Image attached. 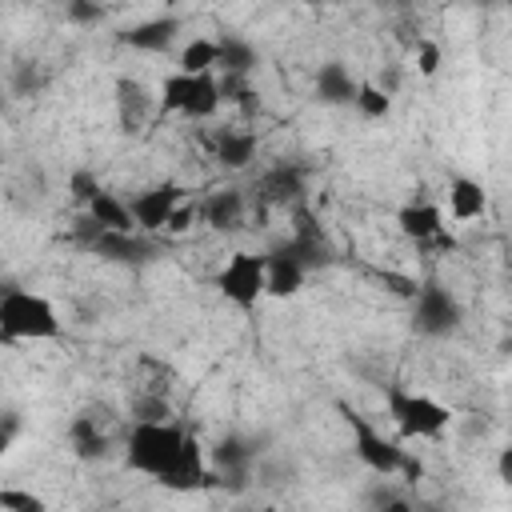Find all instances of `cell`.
<instances>
[{
  "label": "cell",
  "mask_w": 512,
  "mask_h": 512,
  "mask_svg": "<svg viewBox=\"0 0 512 512\" xmlns=\"http://www.w3.org/2000/svg\"><path fill=\"white\" fill-rule=\"evenodd\" d=\"M216 288L240 312H252L264 296V252H232L216 276Z\"/></svg>",
  "instance_id": "4"
},
{
  "label": "cell",
  "mask_w": 512,
  "mask_h": 512,
  "mask_svg": "<svg viewBox=\"0 0 512 512\" xmlns=\"http://www.w3.org/2000/svg\"><path fill=\"white\" fill-rule=\"evenodd\" d=\"M396 224H400V232H404L408 240L428 244V240H436V236L444 232V212H440L436 204H428V200H412V204H404V208L396 212Z\"/></svg>",
  "instance_id": "13"
},
{
  "label": "cell",
  "mask_w": 512,
  "mask_h": 512,
  "mask_svg": "<svg viewBox=\"0 0 512 512\" xmlns=\"http://www.w3.org/2000/svg\"><path fill=\"white\" fill-rule=\"evenodd\" d=\"M0 336L8 340H52L60 336V316L48 296L28 288H0Z\"/></svg>",
  "instance_id": "2"
},
{
  "label": "cell",
  "mask_w": 512,
  "mask_h": 512,
  "mask_svg": "<svg viewBox=\"0 0 512 512\" xmlns=\"http://www.w3.org/2000/svg\"><path fill=\"white\" fill-rule=\"evenodd\" d=\"M200 216H204L208 228H216V232H232V228L240 224V216H244V196H240L236 188L212 192V196L200 204Z\"/></svg>",
  "instance_id": "16"
},
{
  "label": "cell",
  "mask_w": 512,
  "mask_h": 512,
  "mask_svg": "<svg viewBox=\"0 0 512 512\" xmlns=\"http://www.w3.org/2000/svg\"><path fill=\"white\" fill-rule=\"evenodd\" d=\"M68 188H72V200L76 204H88L92 196H96V188H100V180L88 172V168H80V172H72V180H68Z\"/></svg>",
  "instance_id": "30"
},
{
  "label": "cell",
  "mask_w": 512,
  "mask_h": 512,
  "mask_svg": "<svg viewBox=\"0 0 512 512\" xmlns=\"http://www.w3.org/2000/svg\"><path fill=\"white\" fill-rule=\"evenodd\" d=\"M216 160L224 164V168H248L252 160H256V132H248V128H224L220 136H216Z\"/></svg>",
  "instance_id": "18"
},
{
  "label": "cell",
  "mask_w": 512,
  "mask_h": 512,
  "mask_svg": "<svg viewBox=\"0 0 512 512\" xmlns=\"http://www.w3.org/2000/svg\"><path fill=\"white\" fill-rule=\"evenodd\" d=\"M68 436H72V448H76L80 460H100L108 452V436L100 432L96 416H76L72 428H68Z\"/></svg>",
  "instance_id": "21"
},
{
  "label": "cell",
  "mask_w": 512,
  "mask_h": 512,
  "mask_svg": "<svg viewBox=\"0 0 512 512\" xmlns=\"http://www.w3.org/2000/svg\"><path fill=\"white\" fill-rule=\"evenodd\" d=\"M352 96H356V76L340 60L320 64V72H316V100L340 108V104H352Z\"/></svg>",
  "instance_id": "14"
},
{
  "label": "cell",
  "mask_w": 512,
  "mask_h": 512,
  "mask_svg": "<svg viewBox=\"0 0 512 512\" xmlns=\"http://www.w3.org/2000/svg\"><path fill=\"white\" fill-rule=\"evenodd\" d=\"M416 304V332L424 336H448L460 328L464 312H460V300L440 284V280H424L412 296Z\"/></svg>",
  "instance_id": "6"
},
{
  "label": "cell",
  "mask_w": 512,
  "mask_h": 512,
  "mask_svg": "<svg viewBox=\"0 0 512 512\" xmlns=\"http://www.w3.org/2000/svg\"><path fill=\"white\" fill-rule=\"evenodd\" d=\"M304 276H308V272H304L284 248L264 252V296H276V300L296 296V292L304 288Z\"/></svg>",
  "instance_id": "11"
},
{
  "label": "cell",
  "mask_w": 512,
  "mask_h": 512,
  "mask_svg": "<svg viewBox=\"0 0 512 512\" xmlns=\"http://www.w3.org/2000/svg\"><path fill=\"white\" fill-rule=\"evenodd\" d=\"M340 416H344V424L352 428V448H356V456H360L376 476H396L404 448H400L396 440H388V436H384L368 416H360L356 408L340 404Z\"/></svg>",
  "instance_id": "5"
},
{
  "label": "cell",
  "mask_w": 512,
  "mask_h": 512,
  "mask_svg": "<svg viewBox=\"0 0 512 512\" xmlns=\"http://www.w3.org/2000/svg\"><path fill=\"white\" fill-rule=\"evenodd\" d=\"M416 72L420 76H436L440 72V44L436 40H420L416 44Z\"/></svg>",
  "instance_id": "29"
},
{
  "label": "cell",
  "mask_w": 512,
  "mask_h": 512,
  "mask_svg": "<svg viewBox=\"0 0 512 512\" xmlns=\"http://www.w3.org/2000/svg\"><path fill=\"white\" fill-rule=\"evenodd\" d=\"M352 104L360 108L364 120H384L392 112V92L384 84H372V80H356V96Z\"/></svg>",
  "instance_id": "23"
},
{
  "label": "cell",
  "mask_w": 512,
  "mask_h": 512,
  "mask_svg": "<svg viewBox=\"0 0 512 512\" xmlns=\"http://www.w3.org/2000/svg\"><path fill=\"white\" fill-rule=\"evenodd\" d=\"M0 160H4V140H0Z\"/></svg>",
  "instance_id": "38"
},
{
  "label": "cell",
  "mask_w": 512,
  "mask_h": 512,
  "mask_svg": "<svg viewBox=\"0 0 512 512\" xmlns=\"http://www.w3.org/2000/svg\"><path fill=\"white\" fill-rule=\"evenodd\" d=\"M116 104H120V120H124V128H136V124L144 120V112L152 108V96H148V88H144L140 80L120 76V80H116Z\"/></svg>",
  "instance_id": "20"
},
{
  "label": "cell",
  "mask_w": 512,
  "mask_h": 512,
  "mask_svg": "<svg viewBox=\"0 0 512 512\" xmlns=\"http://www.w3.org/2000/svg\"><path fill=\"white\" fill-rule=\"evenodd\" d=\"M220 80L212 76V72H204L200 76V84H196V92H192V100H188V108L180 112V116H188V120H208V116H216V108H220Z\"/></svg>",
  "instance_id": "25"
},
{
  "label": "cell",
  "mask_w": 512,
  "mask_h": 512,
  "mask_svg": "<svg viewBox=\"0 0 512 512\" xmlns=\"http://www.w3.org/2000/svg\"><path fill=\"white\" fill-rule=\"evenodd\" d=\"M396 472H400V476H404L408 484H416V480H424V464H420L416 456H408V452L400 456V468H396Z\"/></svg>",
  "instance_id": "34"
},
{
  "label": "cell",
  "mask_w": 512,
  "mask_h": 512,
  "mask_svg": "<svg viewBox=\"0 0 512 512\" xmlns=\"http://www.w3.org/2000/svg\"><path fill=\"white\" fill-rule=\"evenodd\" d=\"M496 468H500V480H504V484H512V448H504V452H500V464H496Z\"/></svg>",
  "instance_id": "36"
},
{
  "label": "cell",
  "mask_w": 512,
  "mask_h": 512,
  "mask_svg": "<svg viewBox=\"0 0 512 512\" xmlns=\"http://www.w3.org/2000/svg\"><path fill=\"white\" fill-rule=\"evenodd\" d=\"M180 440H184V432L172 420H136L128 432V468L164 484L176 468Z\"/></svg>",
  "instance_id": "1"
},
{
  "label": "cell",
  "mask_w": 512,
  "mask_h": 512,
  "mask_svg": "<svg viewBox=\"0 0 512 512\" xmlns=\"http://www.w3.org/2000/svg\"><path fill=\"white\" fill-rule=\"evenodd\" d=\"M304 4H336V0H304Z\"/></svg>",
  "instance_id": "37"
},
{
  "label": "cell",
  "mask_w": 512,
  "mask_h": 512,
  "mask_svg": "<svg viewBox=\"0 0 512 512\" xmlns=\"http://www.w3.org/2000/svg\"><path fill=\"white\" fill-rule=\"evenodd\" d=\"M192 220H196V208H192V204H176V208H172V216H168V224H164V232L180 236V232H188V228H192Z\"/></svg>",
  "instance_id": "32"
},
{
  "label": "cell",
  "mask_w": 512,
  "mask_h": 512,
  "mask_svg": "<svg viewBox=\"0 0 512 512\" xmlns=\"http://www.w3.org/2000/svg\"><path fill=\"white\" fill-rule=\"evenodd\" d=\"M384 404H388V416H392V424L400 428L404 440H436L452 424V412L440 400L408 392L400 384L384 388Z\"/></svg>",
  "instance_id": "3"
},
{
  "label": "cell",
  "mask_w": 512,
  "mask_h": 512,
  "mask_svg": "<svg viewBox=\"0 0 512 512\" xmlns=\"http://www.w3.org/2000/svg\"><path fill=\"white\" fill-rule=\"evenodd\" d=\"M84 208H88V216H92L100 228H112V232H140L136 220H132V208H128L120 196L104 192V188H96V196H92Z\"/></svg>",
  "instance_id": "17"
},
{
  "label": "cell",
  "mask_w": 512,
  "mask_h": 512,
  "mask_svg": "<svg viewBox=\"0 0 512 512\" xmlns=\"http://www.w3.org/2000/svg\"><path fill=\"white\" fill-rule=\"evenodd\" d=\"M16 428H20V420H16V416H8V412H0V456L12 448V436H16Z\"/></svg>",
  "instance_id": "35"
},
{
  "label": "cell",
  "mask_w": 512,
  "mask_h": 512,
  "mask_svg": "<svg viewBox=\"0 0 512 512\" xmlns=\"http://www.w3.org/2000/svg\"><path fill=\"white\" fill-rule=\"evenodd\" d=\"M64 12H68V20H72V24H80V28L100 24V16H104L100 0H68V4H64Z\"/></svg>",
  "instance_id": "28"
},
{
  "label": "cell",
  "mask_w": 512,
  "mask_h": 512,
  "mask_svg": "<svg viewBox=\"0 0 512 512\" xmlns=\"http://www.w3.org/2000/svg\"><path fill=\"white\" fill-rule=\"evenodd\" d=\"M176 36H180V20L176 16H152V20H140V24L124 28L116 40L136 48V52H168Z\"/></svg>",
  "instance_id": "10"
},
{
  "label": "cell",
  "mask_w": 512,
  "mask_h": 512,
  "mask_svg": "<svg viewBox=\"0 0 512 512\" xmlns=\"http://www.w3.org/2000/svg\"><path fill=\"white\" fill-rule=\"evenodd\" d=\"M448 208H452V220H476L488 212V192L480 180L472 176H452L448 180Z\"/></svg>",
  "instance_id": "15"
},
{
  "label": "cell",
  "mask_w": 512,
  "mask_h": 512,
  "mask_svg": "<svg viewBox=\"0 0 512 512\" xmlns=\"http://www.w3.org/2000/svg\"><path fill=\"white\" fill-rule=\"evenodd\" d=\"M216 68H224V72H232V76H248V72L256 68V48H252L244 36L224 32V36L216 40Z\"/></svg>",
  "instance_id": "19"
},
{
  "label": "cell",
  "mask_w": 512,
  "mask_h": 512,
  "mask_svg": "<svg viewBox=\"0 0 512 512\" xmlns=\"http://www.w3.org/2000/svg\"><path fill=\"white\" fill-rule=\"evenodd\" d=\"M40 84H44V76H40V64L36 60H20L12 68V96H36Z\"/></svg>",
  "instance_id": "26"
},
{
  "label": "cell",
  "mask_w": 512,
  "mask_h": 512,
  "mask_svg": "<svg viewBox=\"0 0 512 512\" xmlns=\"http://www.w3.org/2000/svg\"><path fill=\"white\" fill-rule=\"evenodd\" d=\"M260 200L264 204H280V208H292L304 200V168L296 164H276L260 176Z\"/></svg>",
  "instance_id": "12"
},
{
  "label": "cell",
  "mask_w": 512,
  "mask_h": 512,
  "mask_svg": "<svg viewBox=\"0 0 512 512\" xmlns=\"http://www.w3.org/2000/svg\"><path fill=\"white\" fill-rule=\"evenodd\" d=\"M288 216H292V236H288L280 248H284L304 272L328 264V236H324V224L312 216V208L300 200V204L288 208Z\"/></svg>",
  "instance_id": "7"
},
{
  "label": "cell",
  "mask_w": 512,
  "mask_h": 512,
  "mask_svg": "<svg viewBox=\"0 0 512 512\" xmlns=\"http://www.w3.org/2000/svg\"><path fill=\"white\" fill-rule=\"evenodd\" d=\"M180 196H184V188H180V184H156V188L140 192V196L128 204V208H132L136 228H140V232H160V228L168 224L172 208L180 204Z\"/></svg>",
  "instance_id": "8"
},
{
  "label": "cell",
  "mask_w": 512,
  "mask_h": 512,
  "mask_svg": "<svg viewBox=\"0 0 512 512\" xmlns=\"http://www.w3.org/2000/svg\"><path fill=\"white\" fill-rule=\"evenodd\" d=\"M12 4H24V0H12Z\"/></svg>",
  "instance_id": "39"
},
{
  "label": "cell",
  "mask_w": 512,
  "mask_h": 512,
  "mask_svg": "<svg viewBox=\"0 0 512 512\" xmlns=\"http://www.w3.org/2000/svg\"><path fill=\"white\" fill-rule=\"evenodd\" d=\"M136 420H168V404L156 400V396H148V400L136 404Z\"/></svg>",
  "instance_id": "33"
},
{
  "label": "cell",
  "mask_w": 512,
  "mask_h": 512,
  "mask_svg": "<svg viewBox=\"0 0 512 512\" xmlns=\"http://www.w3.org/2000/svg\"><path fill=\"white\" fill-rule=\"evenodd\" d=\"M216 68V40L208 36H192L184 48H180V60H176V72H188V76H204Z\"/></svg>",
  "instance_id": "22"
},
{
  "label": "cell",
  "mask_w": 512,
  "mask_h": 512,
  "mask_svg": "<svg viewBox=\"0 0 512 512\" xmlns=\"http://www.w3.org/2000/svg\"><path fill=\"white\" fill-rule=\"evenodd\" d=\"M196 84H200V76H188V72L164 76V84H160V112H184L192 92H196Z\"/></svg>",
  "instance_id": "24"
},
{
  "label": "cell",
  "mask_w": 512,
  "mask_h": 512,
  "mask_svg": "<svg viewBox=\"0 0 512 512\" xmlns=\"http://www.w3.org/2000/svg\"><path fill=\"white\" fill-rule=\"evenodd\" d=\"M380 280H384V288H388L392 296H404V300H412V296H416V288H420V280H416V276H400V272H384Z\"/></svg>",
  "instance_id": "31"
},
{
  "label": "cell",
  "mask_w": 512,
  "mask_h": 512,
  "mask_svg": "<svg viewBox=\"0 0 512 512\" xmlns=\"http://www.w3.org/2000/svg\"><path fill=\"white\" fill-rule=\"evenodd\" d=\"M0 508H8V512H44L48 504L36 492H24V488H0Z\"/></svg>",
  "instance_id": "27"
},
{
  "label": "cell",
  "mask_w": 512,
  "mask_h": 512,
  "mask_svg": "<svg viewBox=\"0 0 512 512\" xmlns=\"http://www.w3.org/2000/svg\"><path fill=\"white\" fill-rule=\"evenodd\" d=\"M88 248L112 264H144L152 256V244L140 240V232H112V228H100L96 236H88Z\"/></svg>",
  "instance_id": "9"
}]
</instances>
